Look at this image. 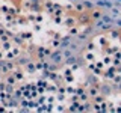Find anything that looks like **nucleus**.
I'll use <instances>...</instances> for the list:
<instances>
[{"label": "nucleus", "mask_w": 121, "mask_h": 113, "mask_svg": "<svg viewBox=\"0 0 121 113\" xmlns=\"http://www.w3.org/2000/svg\"><path fill=\"white\" fill-rule=\"evenodd\" d=\"M88 3H92V5H98V6H112L113 9H118V5H120V0H85Z\"/></svg>", "instance_id": "obj_1"}]
</instances>
